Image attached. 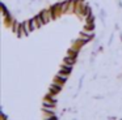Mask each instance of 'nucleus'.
<instances>
[{"instance_id":"7","label":"nucleus","mask_w":122,"mask_h":120,"mask_svg":"<svg viewBox=\"0 0 122 120\" xmlns=\"http://www.w3.org/2000/svg\"><path fill=\"white\" fill-rule=\"evenodd\" d=\"M68 55L76 59V56H77V47H75V48H70L68 50Z\"/></svg>"},{"instance_id":"8","label":"nucleus","mask_w":122,"mask_h":120,"mask_svg":"<svg viewBox=\"0 0 122 120\" xmlns=\"http://www.w3.org/2000/svg\"><path fill=\"white\" fill-rule=\"evenodd\" d=\"M30 21V26H32V29L34 30V29H37V28H40V25H38V22H37V20L36 18H32V20H29Z\"/></svg>"},{"instance_id":"1","label":"nucleus","mask_w":122,"mask_h":120,"mask_svg":"<svg viewBox=\"0 0 122 120\" xmlns=\"http://www.w3.org/2000/svg\"><path fill=\"white\" fill-rule=\"evenodd\" d=\"M41 14H42V17H43V20H45V23L46 22H50L51 20H53V17H54V13H53V10H43V12H41Z\"/></svg>"},{"instance_id":"9","label":"nucleus","mask_w":122,"mask_h":120,"mask_svg":"<svg viewBox=\"0 0 122 120\" xmlns=\"http://www.w3.org/2000/svg\"><path fill=\"white\" fill-rule=\"evenodd\" d=\"M36 20H37V22H38V25H40V26H42L43 23H45V20H43L42 14H38L37 17H36Z\"/></svg>"},{"instance_id":"3","label":"nucleus","mask_w":122,"mask_h":120,"mask_svg":"<svg viewBox=\"0 0 122 120\" xmlns=\"http://www.w3.org/2000/svg\"><path fill=\"white\" fill-rule=\"evenodd\" d=\"M63 63H64V64H68V65H74V63H75V57H72V56H70V55H67V56L64 57Z\"/></svg>"},{"instance_id":"2","label":"nucleus","mask_w":122,"mask_h":120,"mask_svg":"<svg viewBox=\"0 0 122 120\" xmlns=\"http://www.w3.org/2000/svg\"><path fill=\"white\" fill-rule=\"evenodd\" d=\"M67 73H64V72H59L58 74H56V80H59V81H62V82H66V80H67Z\"/></svg>"},{"instance_id":"6","label":"nucleus","mask_w":122,"mask_h":120,"mask_svg":"<svg viewBox=\"0 0 122 120\" xmlns=\"http://www.w3.org/2000/svg\"><path fill=\"white\" fill-rule=\"evenodd\" d=\"M71 67H72V65H68V64H64V63H63V67H62V69H61V70L68 74V73L71 72Z\"/></svg>"},{"instance_id":"4","label":"nucleus","mask_w":122,"mask_h":120,"mask_svg":"<svg viewBox=\"0 0 122 120\" xmlns=\"http://www.w3.org/2000/svg\"><path fill=\"white\" fill-rule=\"evenodd\" d=\"M61 89H62V88H59V86L53 85V83H51V86H50V93H53V94H58L59 91H61Z\"/></svg>"},{"instance_id":"5","label":"nucleus","mask_w":122,"mask_h":120,"mask_svg":"<svg viewBox=\"0 0 122 120\" xmlns=\"http://www.w3.org/2000/svg\"><path fill=\"white\" fill-rule=\"evenodd\" d=\"M22 25H24V28H25V30H26V33H28V34L33 31L32 26H30V21H25V22L22 23Z\"/></svg>"},{"instance_id":"10","label":"nucleus","mask_w":122,"mask_h":120,"mask_svg":"<svg viewBox=\"0 0 122 120\" xmlns=\"http://www.w3.org/2000/svg\"><path fill=\"white\" fill-rule=\"evenodd\" d=\"M80 38H81V39H83V41H84V42H88V41H89L91 38H92V35H89V34H85V33H83V35L80 37Z\"/></svg>"}]
</instances>
